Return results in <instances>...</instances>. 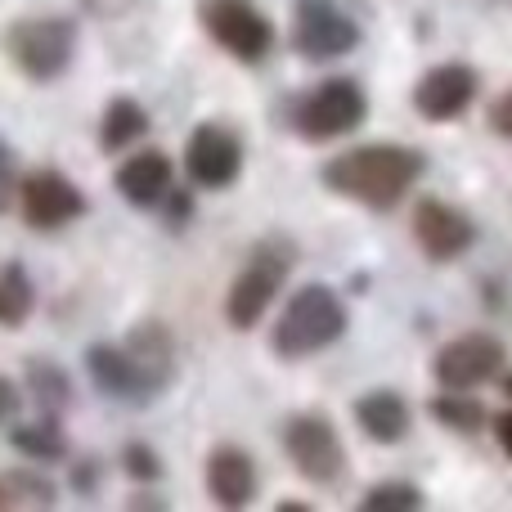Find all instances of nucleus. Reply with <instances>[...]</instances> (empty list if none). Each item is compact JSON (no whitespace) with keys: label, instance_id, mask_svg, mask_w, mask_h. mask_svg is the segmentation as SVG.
I'll list each match as a JSON object with an SVG mask.
<instances>
[{"label":"nucleus","instance_id":"obj_1","mask_svg":"<svg viewBox=\"0 0 512 512\" xmlns=\"http://www.w3.org/2000/svg\"><path fill=\"white\" fill-rule=\"evenodd\" d=\"M423 176V153L405 149V144H360L351 153H337L324 167V185L342 198L387 212L414 189Z\"/></svg>","mask_w":512,"mask_h":512},{"label":"nucleus","instance_id":"obj_2","mask_svg":"<svg viewBox=\"0 0 512 512\" xmlns=\"http://www.w3.org/2000/svg\"><path fill=\"white\" fill-rule=\"evenodd\" d=\"M346 333V306L333 288L324 283H310L297 297L283 306L279 324H274V351L283 360H301V355H315L324 346H333Z\"/></svg>","mask_w":512,"mask_h":512},{"label":"nucleus","instance_id":"obj_3","mask_svg":"<svg viewBox=\"0 0 512 512\" xmlns=\"http://www.w3.org/2000/svg\"><path fill=\"white\" fill-rule=\"evenodd\" d=\"M288 270H292V248H288V243H283V239L256 243L252 256H248V265H243V274L234 279L230 301H225V315H230V324L234 328H252L256 319L265 315V306L279 297Z\"/></svg>","mask_w":512,"mask_h":512},{"label":"nucleus","instance_id":"obj_4","mask_svg":"<svg viewBox=\"0 0 512 512\" xmlns=\"http://www.w3.org/2000/svg\"><path fill=\"white\" fill-rule=\"evenodd\" d=\"M369 113V99L351 77H333L324 86H315L297 104V131L306 140H337V135L355 131Z\"/></svg>","mask_w":512,"mask_h":512},{"label":"nucleus","instance_id":"obj_5","mask_svg":"<svg viewBox=\"0 0 512 512\" xmlns=\"http://www.w3.org/2000/svg\"><path fill=\"white\" fill-rule=\"evenodd\" d=\"M504 369H508V351H504V342L490 333L454 337L432 360L436 382L450 391H472V387H481V382H495Z\"/></svg>","mask_w":512,"mask_h":512},{"label":"nucleus","instance_id":"obj_6","mask_svg":"<svg viewBox=\"0 0 512 512\" xmlns=\"http://www.w3.org/2000/svg\"><path fill=\"white\" fill-rule=\"evenodd\" d=\"M203 23H207V32L221 41V50L243 63L265 59L274 45L270 18H265L252 0H203Z\"/></svg>","mask_w":512,"mask_h":512},{"label":"nucleus","instance_id":"obj_7","mask_svg":"<svg viewBox=\"0 0 512 512\" xmlns=\"http://www.w3.org/2000/svg\"><path fill=\"white\" fill-rule=\"evenodd\" d=\"M283 445H288V459L297 463V472L315 486H333L346 472V450L324 414H297L283 432Z\"/></svg>","mask_w":512,"mask_h":512},{"label":"nucleus","instance_id":"obj_8","mask_svg":"<svg viewBox=\"0 0 512 512\" xmlns=\"http://www.w3.org/2000/svg\"><path fill=\"white\" fill-rule=\"evenodd\" d=\"M292 45L306 59H337L360 45V27L351 23L337 0H297V18H292Z\"/></svg>","mask_w":512,"mask_h":512},{"label":"nucleus","instance_id":"obj_9","mask_svg":"<svg viewBox=\"0 0 512 512\" xmlns=\"http://www.w3.org/2000/svg\"><path fill=\"white\" fill-rule=\"evenodd\" d=\"M9 54L27 77H59L72 59V23L63 18H27V23L9 27Z\"/></svg>","mask_w":512,"mask_h":512},{"label":"nucleus","instance_id":"obj_10","mask_svg":"<svg viewBox=\"0 0 512 512\" xmlns=\"http://www.w3.org/2000/svg\"><path fill=\"white\" fill-rule=\"evenodd\" d=\"M472 99H477V72L468 63H436L414 86V108L427 122H454L472 108Z\"/></svg>","mask_w":512,"mask_h":512},{"label":"nucleus","instance_id":"obj_11","mask_svg":"<svg viewBox=\"0 0 512 512\" xmlns=\"http://www.w3.org/2000/svg\"><path fill=\"white\" fill-rule=\"evenodd\" d=\"M414 239L432 261H459L477 243V225L459 207L441 203V198H427V203L414 207Z\"/></svg>","mask_w":512,"mask_h":512},{"label":"nucleus","instance_id":"obj_12","mask_svg":"<svg viewBox=\"0 0 512 512\" xmlns=\"http://www.w3.org/2000/svg\"><path fill=\"white\" fill-rule=\"evenodd\" d=\"M185 167L194 176V185L203 189H225L239 180L243 167V144L234 140L225 126H198L194 140L185 149Z\"/></svg>","mask_w":512,"mask_h":512},{"label":"nucleus","instance_id":"obj_13","mask_svg":"<svg viewBox=\"0 0 512 512\" xmlns=\"http://www.w3.org/2000/svg\"><path fill=\"white\" fill-rule=\"evenodd\" d=\"M86 212V198L77 194V185L54 171H36L32 180H23V216L36 230H59V225L77 221Z\"/></svg>","mask_w":512,"mask_h":512},{"label":"nucleus","instance_id":"obj_14","mask_svg":"<svg viewBox=\"0 0 512 512\" xmlns=\"http://www.w3.org/2000/svg\"><path fill=\"white\" fill-rule=\"evenodd\" d=\"M117 189H122V198H126V203H135V207L162 203V198H167V189H171L167 153L144 149V153H135V158H126L122 167H117Z\"/></svg>","mask_w":512,"mask_h":512},{"label":"nucleus","instance_id":"obj_15","mask_svg":"<svg viewBox=\"0 0 512 512\" xmlns=\"http://www.w3.org/2000/svg\"><path fill=\"white\" fill-rule=\"evenodd\" d=\"M207 486H212L216 504L243 508L256 495V468L243 450H216L207 463Z\"/></svg>","mask_w":512,"mask_h":512},{"label":"nucleus","instance_id":"obj_16","mask_svg":"<svg viewBox=\"0 0 512 512\" xmlns=\"http://www.w3.org/2000/svg\"><path fill=\"white\" fill-rule=\"evenodd\" d=\"M355 423L378 445H396L409 432V405L396 391H369V396L355 400Z\"/></svg>","mask_w":512,"mask_h":512},{"label":"nucleus","instance_id":"obj_17","mask_svg":"<svg viewBox=\"0 0 512 512\" xmlns=\"http://www.w3.org/2000/svg\"><path fill=\"white\" fill-rule=\"evenodd\" d=\"M90 369H95V382L104 391H113V396H149L153 378L135 364L131 351H117V346H99V351H90Z\"/></svg>","mask_w":512,"mask_h":512},{"label":"nucleus","instance_id":"obj_18","mask_svg":"<svg viewBox=\"0 0 512 512\" xmlns=\"http://www.w3.org/2000/svg\"><path fill=\"white\" fill-rule=\"evenodd\" d=\"M432 418L445 427H454V432H481V427H486V409H481L472 396L450 391V387H445V396L432 400Z\"/></svg>","mask_w":512,"mask_h":512},{"label":"nucleus","instance_id":"obj_19","mask_svg":"<svg viewBox=\"0 0 512 512\" xmlns=\"http://www.w3.org/2000/svg\"><path fill=\"white\" fill-rule=\"evenodd\" d=\"M27 310H32V283L23 265H5L0 270V324H23Z\"/></svg>","mask_w":512,"mask_h":512},{"label":"nucleus","instance_id":"obj_20","mask_svg":"<svg viewBox=\"0 0 512 512\" xmlns=\"http://www.w3.org/2000/svg\"><path fill=\"white\" fill-rule=\"evenodd\" d=\"M144 126H149L144 122V108L131 104V99H117L104 117V144L108 149H126V144H135L144 135Z\"/></svg>","mask_w":512,"mask_h":512},{"label":"nucleus","instance_id":"obj_21","mask_svg":"<svg viewBox=\"0 0 512 512\" xmlns=\"http://www.w3.org/2000/svg\"><path fill=\"white\" fill-rule=\"evenodd\" d=\"M364 508H423V490L414 486H378L364 495Z\"/></svg>","mask_w":512,"mask_h":512},{"label":"nucleus","instance_id":"obj_22","mask_svg":"<svg viewBox=\"0 0 512 512\" xmlns=\"http://www.w3.org/2000/svg\"><path fill=\"white\" fill-rule=\"evenodd\" d=\"M14 445H18V450H27V454H45V459H54V454H59L50 427H23V432L14 436Z\"/></svg>","mask_w":512,"mask_h":512},{"label":"nucleus","instance_id":"obj_23","mask_svg":"<svg viewBox=\"0 0 512 512\" xmlns=\"http://www.w3.org/2000/svg\"><path fill=\"white\" fill-rule=\"evenodd\" d=\"M490 126H495L499 135H508V140H512V90H504V95L490 104Z\"/></svg>","mask_w":512,"mask_h":512},{"label":"nucleus","instance_id":"obj_24","mask_svg":"<svg viewBox=\"0 0 512 512\" xmlns=\"http://www.w3.org/2000/svg\"><path fill=\"white\" fill-rule=\"evenodd\" d=\"M495 441H499V450H504L508 459H512V405L495 418Z\"/></svg>","mask_w":512,"mask_h":512},{"label":"nucleus","instance_id":"obj_25","mask_svg":"<svg viewBox=\"0 0 512 512\" xmlns=\"http://www.w3.org/2000/svg\"><path fill=\"white\" fill-rule=\"evenodd\" d=\"M18 409V391H14V382L9 378H0V423H5L9 414Z\"/></svg>","mask_w":512,"mask_h":512},{"label":"nucleus","instance_id":"obj_26","mask_svg":"<svg viewBox=\"0 0 512 512\" xmlns=\"http://www.w3.org/2000/svg\"><path fill=\"white\" fill-rule=\"evenodd\" d=\"M9 185H14V167H9V153L0 149V207H5V194H9Z\"/></svg>","mask_w":512,"mask_h":512},{"label":"nucleus","instance_id":"obj_27","mask_svg":"<svg viewBox=\"0 0 512 512\" xmlns=\"http://www.w3.org/2000/svg\"><path fill=\"white\" fill-rule=\"evenodd\" d=\"M499 391H504V400L512 405V369H504V373H499Z\"/></svg>","mask_w":512,"mask_h":512},{"label":"nucleus","instance_id":"obj_28","mask_svg":"<svg viewBox=\"0 0 512 512\" xmlns=\"http://www.w3.org/2000/svg\"><path fill=\"white\" fill-rule=\"evenodd\" d=\"M0 504H5V490H0Z\"/></svg>","mask_w":512,"mask_h":512}]
</instances>
